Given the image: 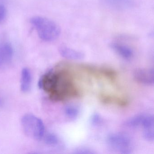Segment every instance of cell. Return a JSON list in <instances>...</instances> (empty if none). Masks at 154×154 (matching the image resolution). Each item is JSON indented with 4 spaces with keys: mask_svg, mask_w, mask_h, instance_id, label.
Here are the masks:
<instances>
[{
    "mask_svg": "<svg viewBox=\"0 0 154 154\" xmlns=\"http://www.w3.org/2000/svg\"><path fill=\"white\" fill-rule=\"evenodd\" d=\"M38 86L54 101H61L77 93L69 77L62 71L50 69L39 79Z\"/></svg>",
    "mask_w": 154,
    "mask_h": 154,
    "instance_id": "cell-1",
    "label": "cell"
},
{
    "mask_svg": "<svg viewBox=\"0 0 154 154\" xmlns=\"http://www.w3.org/2000/svg\"><path fill=\"white\" fill-rule=\"evenodd\" d=\"M30 23L36 30L40 39L45 42H53L60 36L61 29L56 23L44 17L35 16L30 19Z\"/></svg>",
    "mask_w": 154,
    "mask_h": 154,
    "instance_id": "cell-2",
    "label": "cell"
},
{
    "mask_svg": "<svg viewBox=\"0 0 154 154\" xmlns=\"http://www.w3.org/2000/svg\"><path fill=\"white\" fill-rule=\"evenodd\" d=\"M21 124L24 132L28 137L37 140L44 137L45 124L37 116L31 113L26 114L21 118Z\"/></svg>",
    "mask_w": 154,
    "mask_h": 154,
    "instance_id": "cell-3",
    "label": "cell"
},
{
    "mask_svg": "<svg viewBox=\"0 0 154 154\" xmlns=\"http://www.w3.org/2000/svg\"><path fill=\"white\" fill-rule=\"evenodd\" d=\"M106 142L111 149L121 154H131L133 150L132 140L124 133H111L107 137Z\"/></svg>",
    "mask_w": 154,
    "mask_h": 154,
    "instance_id": "cell-4",
    "label": "cell"
},
{
    "mask_svg": "<svg viewBox=\"0 0 154 154\" xmlns=\"http://www.w3.org/2000/svg\"><path fill=\"white\" fill-rule=\"evenodd\" d=\"M134 79L137 82L146 85H152L154 83V69H138L133 74Z\"/></svg>",
    "mask_w": 154,
    "mask_h": 154,
    "instance_id": "cell-5",
    "label": "cell"
},
{
    "mask_svg": "<svg viewBox=\"0 0 154 154\" xmlns=\"http://www.w3.org/2000/svg\"><path fill=\"white\" fill-rule=\"evenodd\" d=\"M14 56L12 46L8 42L0 43V68L11 62Z\"/></svg>",
    "mask_w": 154,
    "mask_h": 154,
    "instance_id": "cell-6",
    "label": "cell"
},
{
    "mask_svg": "<svg viewBox=\"0 0 154 154\" xmlns=\"http://www.w3.org/2000/svg\"><path fill=\"white\" fill-rule=\"evenodd\" d=\"M59 52L63 57L69 60H80L85 57L83 53L66 46H61L59 48Z\"/></svg>",
    "mask_w": 154,
    "mask_h": 154,
    "instance_id": "cell-7",
    "label": "cell"
},
{
    "mask_svg": "<svg viewBox=\"0 0 154 154\" xmlns=\"http://www.w3.org/2000/svg\"><path fill=\"white\" fill-rule=\"evenodd\" d=\"M110 47L113 51L123 59L129 60L133 57V50L126 45L119 43H112Z\"/></svg>",
    "mask_w": 154,
    "mask_h": 154,
    "instance_id": "cell-8",
    "label": "cell"
},
{
    "mask_svg": "<svg viewBox=\"0 0 154 154\" xmlns=\"http://www.w3.org/2000/svg\"><path fill=\"white\" fill-rule=\"evenodd\" d=\"M32 74L28 68H24L21 71L20 75V90L24 93L28 92L32 85Z\"/></svg>",
    "mask_w": 154,
    "mask_h": 154,
    "instance_id": "cell-9",
    "label": "cell"
},
{
    "mask_svg": "<svg viewBox=\"0 0 154 154\" xmlns=\"http://www.w3.org/2000/svg\"><path fill=\"white\" fill-rule=\"evenodd\" d=\"M103 2L110 8L118 10L128 9L132 7V0H103Z\"/></svg>",
    "mask_w": 154,
    "mask_h": 154,
    "instance_id": "cell-10",
    "label": "cell"
},
{
    "mask_svg": "<svg viewBox=\"0 0 154 154\" xmlns=\"http://www.w3.org/2000/svg\"><path fill=\"white\" fill-rule=\"evenodd\" d=\"M145 114H139L130 118L124 122L126 127L130 128H136L141 127Z\"/></svg>",
    "mask_w": 154,
    "mask_h": 154,
    "instance_id": "cell-11",
    "label": "cell"
},
{
    "mask_svg": "<svg viewBox=\"0 0 154 154\" xmlns=\"http://www.w3.org/2000/svg\"><path fill=\"white\" fill-rule=\"evenodd\" d=\"M64 112L67 118L72 120H75L79 114V110L77 107L72 105L66 106Z\"/></svg>",
    "mask_w": 154,
    "mask_h": 154,
    "instance_id": "cell-12",
    "label": "cell"
},
{
    "mask_svg": "<svg viewBox=\"0 0 154 154\" xmlns=\"http://www.w3.org/2000/svg\"><path fill=\"white\" fill-rule=\"evenodd\" d=\"M45 141L46 144L50 146H55L59 143L58 137L53 133H48L45 136Z\"/></svg>",
    "mask_w": 154,
    "mask_h": 154,
    "instance_id": "cell-13",
    "label": "cell"
},
{
    "mask_svg": "<svg viewBox=\"0 0 154 154\" xmlns=\"http://www.w3.org/2000/svg\"><path fill=\"white\" fill-rule=\"evenodd\" d=\"M144 138L149 141H153L154 140V128L144 129L143 133Z\"/></svg>",
    "mask_w": 154,
    "mask_h": 154,
    "instance_id": "cell-14",
    "label": "cell"
},
{
    "mask_svg": "<svg viewBox=\"0 0 154 154\" xmlns=\"http://www.w3.org/2000/svg\"><path fill=\"white\" fill-rule=\"evenodd\" d=\"M74 154H96V152L87 147H78L73 150Z\"/></svg>",
    "mask_w": 154,
    "mask_h": 154,
    "instance_id": "cell-15",
    "label": "cell"
},
{
    "mask_svg": "<svg viewBox=\"0 0 154 154\" xmlns=\"http://www.w3.org/2000/svg\"><path fill=\"white\" fill-rule=\"evenodd\" d=\"M7 9L3 4H0V23L4 20L7 16Z\"/></svg>",
    "mask_w": 154,
    "mask_h": 154,
    "instance_id": "cell-16",
    "label": "cell"
},
{
    "mask_svg": "<svg viewBox=\"0 0 154 154\" xmlns=\"http://www.w3.org/2000/svg\"><path fill=\"white\" fill-rule=\"evenodd\" d=\"M101 121V118L99 114H95L91 118V122L93 125H96L100 123Z\"/></svg>",
    "mask_w": 154,
    "mask_h": 154,
    "instance_id": "cell-17",
    "label": "cell"
},
{
    "mask_svg": "<svg viewBox=\"0 0 154 154\" xmlns=\"http://www.w3.org/2000/svg\"><path fill=\"white\" fill-rule=\"evenodd\" d=\"M2 104V100L1 99H0V106Z\"/></svg>",
    "mask_w": 154,
    "mask_h": 154,
    "instance_id": "cell-18",
    "label": "cell"
}]
</instances>
